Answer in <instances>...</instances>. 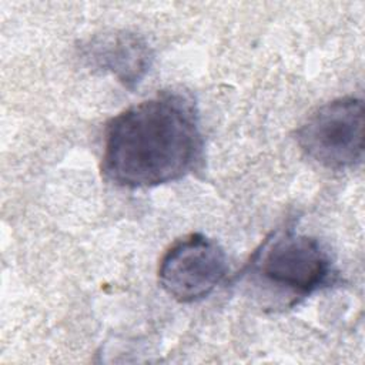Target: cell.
<instances>
[{
  "label": "cell",
  "instance_id": "3",
  "mask_svg": "<svg viewBox=\"0 0 365 365\" xmlns=\"http://www.w3.org/2000/svg\"><path fill=\"white\" fill-rule=\"evenodd\" d=\"M299 148L329 170H346L364 157V101L346 96L318 107L297 130Z\"/></svg>",
  "mask_w": 365,
  "mask_h": 365
},
{
  "label": "cell",
  "instance_id": "2",
  "mask_svg": "<svg viewBox=\"0 0 365 365\" xmlns=\"http://www.w3.org/2000/svg\"><path fill=\"white\" fill-rule=\"evenodd\" d=\"M245 274L254 285L279 295L285 307L335 279L332 259L322 244L294 228L271 232L251 255Z\"/></svg>",
  "mask_w": 365,
  "mask_h": 365
},
{
  "label": "cell",
  "instance_id": "5",
  "mask_svg": "<svg viewBox=\"0 0 365 365\" xmlns=\"http://www.w3.org/2000/svg\"><path fill=\"white\" fill-rule=\"evenodd\" d=\"M80 56L96 71L115 77L133 90L153 64V50L147 40L130 30H110L88 37L80 46Z\"/></svg>",
  "mask_w": 365,
  "mask_h": 365
},
{
  "label": "cell",
  "instance_id": "4",
  "mask_svg": "<svg viewBox=\"0 0 365 365\" xmlns=\"http://www.w3.org/2000/svg\"><path fill=\"white\" fill-rule=\"evenodd\" d=\"M228 272L224 250L202 234H190L174 242L158 265L161 288L178 302L208 297Z\"/></svg>",
  "mask_w": 365,
  "mask_h": 365
},
{
  "label": "cell",
  "instance_id": "1",
  "mask_svg": "<svg viewBox=\"0 0 365 365\" xmlns=\"http://www.w3.org/2000/svg\"><path fill=\"white\" fill-rule=\"evenodd\" d=\"M202 150L194 100L181 91H163L108 121L101 168L118 187H157L190 174Z\"/></svg>",
  "mask_w": 365,
  "mask_h": 365
}]
</instances>
